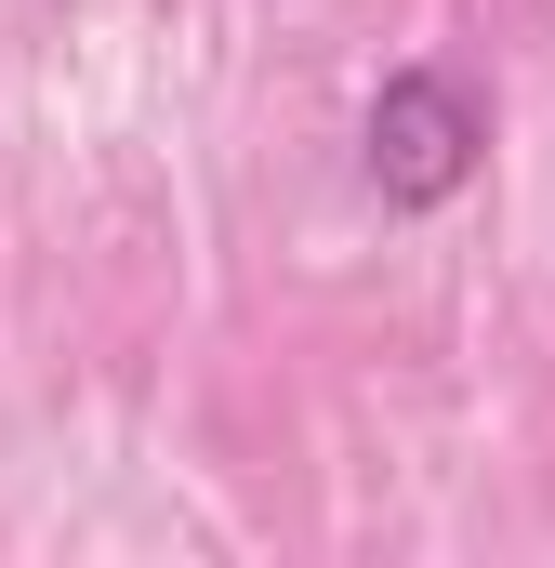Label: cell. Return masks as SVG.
<instances>
[{
	"label": "cell",
	"mask_w": 555,
	"mask_h": 568,
	"mask_svg": "<svg viewBox=\"0 0 555 568\" xmlns=\"http://www.w3.org/2000/svg\"><path fill=\"white\" fill-rule=\"evenodd\" d=\"M357 172H371L384 212H450L490 172V93H476V67H450V53L384 67L371 106H357Z\"/></svg>",
	"instance_id": "cell-1"
}]
</instances>
